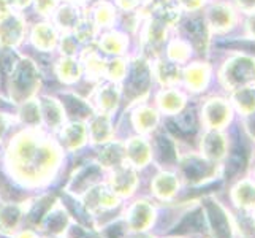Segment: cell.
Returning a JSON list of instances; mask_svg holds the SVG:
<instances>
[{"mask_svg": "<svg viewBox=\"0 0 255 238\" xmlns=\"http://www.w3.org/2000/svg\"><path fill=\"white\" fill-rule=\"evenodd\" d=\"M206 24L209 29L217 33H224L230 30L236 22V10L230 3L217 2L208 8L206 13Z\"/></svg>", "mask_w": 255, "mask_h": 238, "instance_id": "obj_2", "label": "cell"}, {"mask_svg": "<svg viewBox=\"0 0 255 238\" xmlns=\"http://www.w3.org/2000/svg\"><path fill=\"white\" fill-rule=\"evenodd\" d=\"M139 2H141V0H118V3L122 10H133Z\"/></svg>", "mask_w": 255, "mask_h": 238, "instance_id": "obj_27", "label": "cell"}, {"mask_svg": "<svg viewBox=\"0 0 255 238\" xmlns=\"http://www.w3.org/2000/svg\"><path fill=\"white\" fill-rule=\"evenodd\" d=\"M233 99L236 100V105L244 111L255 110V89L254 86H244L240 89L233 91Z\"/></svg>", "mask_w": 255, "mask_h": 238, "instance_id": "obj_13", "label": "cell"}, {"mask_svg": "<svg viewBox=\"0 0 255 238\" xmlns=\"http://www.w3.org/2000/svg\"><path fill=\"white\" fill-rule=\"evenodd\" d=\"M157 121V114L151 108H141L136 113V124L141 129H149Z\"/></svg>", "mask_w": 255, "mask_h": 238, "instance_id": "obj_20", "label": "cell"}, {"mask_svg": "<svg viewBox=\"0 0 255 238\" xmlns=\"http://www.w3.org/2000/svg\"><path fill=\"white\" fill-rule=\"evenodd\" d=\"M230 113L227 100L213 99L205 105V116L211 121V124H222L227 121V114Z\"/></svg>", "mask_w": 255, "mask_h": 238, "instance_id": "obj_7", "label": "cell"}, {"mask_svg": "<svg viewBox=\"0 0 255 238\" xmlns=\"http://www.w3.org/2000/svg\"><path fill=\"white\" fill-rule=\"evenodd\" d=\"M95 35V24L89 19H80L75 25V37L80 41H87Z\"/></svg>", "mask_w": 255, "mask_h": 238, "instance_id": "obj_19", "label": "cell"}, {"mask_svg": "<svg viewBox=\"0 0 255 238\" xmlns=\"http://www.w3.org/2000/svg\"><path fill=\"white\" fill-rule=\"evenodd\" d=\"M181 8L187 11H197L205 5V0H178Z\"/></svg>", "mask_w": 255, "mask_h": 238, "instance_id": "obj_24", "label": "cell"}, {"mask_svg": "<svg viewBox=\"0 0 255 238\" xmlns=\"http://www.w3.org/2000/svg\"><path fill=\"white\" fill-rule=\"evenodd\" d=\"M190 52H192L190 43L176 38L168 45V51H166V54H168V59L171 60V62L184 64V62H187V60H189Z\"/></svg>", "mask_w": 255, "mask_h": 238, "instance_id": "obj_11", "label": "cell"}, {"mask_svg": "<svg viewBox=\"0 0 255 238\" xmlns=\"http://www.w3.org/2000/svg\"><path fill=\"white\" fill-rule=\"evenodd\" d=\"M80 21V16H78L76 8L65 5L62 6L56 14V22L59 24V27H62L64 30L75 29V25Z\"/></svg>", "mask_w": 255, "mask_h": 238, "instance_id": "obj_14", "label": "cell"}, {"mask_svg": "<svg viewBox=\"0 0 255 238\" xmlns=\"http://www.w3.org/2000/svg\"><path fill=\"white\" fill-rule=\"evenodd\" d=\"M244 162H246V153L243 149H236V151H233V154L230 157V164H228V175H233L240 169H243Z\"/></svg>", "mask_w": 255, "mask_h": 238, "instance_id": "obj_21", "label": "cell"}, {"mask_svg": "<svg viewBox=\"0 0 255 238\" xmlns=\"http://www.w3.org/2000/svg\"><path fill=\"white\" fill-rule=\"evenodd\" d=\"M119 87L114 84V83H110L107 86L100 87V92H99V100H100V105L103 108H113L116 107V103L119 100Z\"/></svg>", "mask_w": 255, "mask_h": 238, "instance_id": "obj_16", "label": "cell"}, {"mask_svg": "<svg viewBox=\"0 0 255 238\" xmlns=\"http://www.w3.org/2000/svg\"><path fill=\"white\" fill-rule=\"evenodd\" d=\"M11 5L8 3V0H0V19H3L5 16L10 14Z\"/></svg>", "mask_w": 255, "mask_h": 238, "instance_id": "obj_28", "label": "cell"}, {"mask_svg": "<svg viewBox=\"0 0 255 238\" xmlns=\"http://www.w3.org/2000/svg\"><path fill=\"white\" fill-rule=\"evenodd\" d=\"M75 49H76V38H73V37L62 38V52H65V56L72 57Z\"/></svg>", "mask_w": 255, "mask_h": 238, "instance_id": "obj_26", "label": "cell"}, {"mask_svg": "<svg viewBox=\"0 0 255 238\" xmlns=\"http://www.w3.org/2000/svg\"><path fill=\"white\" fill-rule=\"evenodd\" d=\"M152 72L155 78L159 79V83L166 87L179 84L182 79V68L179 67V64L171 62V60H157Z\"/></svg>", "mask_w": 255, "mask_h": 238, "instance_id": "obj_5", "label": "cell"}, {"mask_svg": "<svg viewBox=\"0 0 255 238\" xmlns=\"http://www.w3.org/2000/svg\"><path fill=\"white\" fill-rule=\"evenodd\" d=\"M244 27H246V38L255 40V11L249 13Z\"/></svg>", "mask_w": 255, "mask_h": 238, "instance_id": "obj_25", "label": "cell"}, {"mask_svg": "<svg viewBox=\"0 0 255 238\" xmlns=\"http://www.w3.org/2000/svg\"><path fill=\"white\" fill-rule=\"evenodd\" d=\"M84 62H86V68H87V75H91L94 78H99L105 73L107 70V62L102 60V57L97 54L95 51H91L84 54Z\"/></svg>", "mask_w": 255, "mask_h": 238, "instance_id": "obj_15", "label": "cell"}, {"mask_svg": "<svg viewBox=\"0 0 255 238\" xmlns=\"http://www.w3.org/2000/svg\"><path fill=\"white\" fill-rule=\"evenodd\" d=\"M159 105L163 111L176 113L182 108L184 105V95L176 91L174 87H166L159 94Z\"/></svg>", "mask_w": 255, "mask_h": 238, "instance_id": "obj_8", "label": "cell"}, {"mask_svg": "<svg viewBox=\"0 0 255 238\" xmlns=\"http://www.w3.org/2000/svg\"><path fill=\"white\" fill-rule=\"evenodd\" d=\"M116 17V10L108 2H100L94 10V24L100 27H110Z\"/></svg>", "mask_w": 255, "mask_h": 238, "instance_id": "obj_12", "label": "cell"}, {"mask_svg": "<svg viewBox=\"0 0 255 238\" xmlns=\"http://www.w3.org/2000/svg\"><path fill=\"white\" fill-rule=\"evenodd\" d=\"M211 79V68L205 62L190 64L182 70V81L189 91L200 92L208 86Z\"/></svg>", "mask_w": 255, "mask_h": 238, "instance_id": "obj_3", "label": "cell"}, {"mask_svg": "<svg viewBox=\"0 0 255 238\" xmlns=\"http://www.w3.org/2000/svg\"><path fill=\"white\" fill-rule=\"evenodd\" d=\"M126 72H127V65L122 59L111 60V62L107 64V70H105V73L108 75V78L113 83L121 81V79L126 76Z\"/></svg>", "mask_w": 255, "mask_h": 238, "instance_id": "obj_18", "label": "cell"}, {"mask_svg": "<svg viewBox=\"0 0 255 238\" xmlns=\"http://www.w3.org/2000/svg\"><path fill=\"white\" fill-rule=\"evenodd\" d=\"M100 48L108 54H122L127 48V40L122 33L110 32L100 40Z\"/></svg>", "mask_w": 255, "mask_h": 238, "instance_id": "obj_10", "label": "cell"}, {"mask_svg": "<svg viewBox=\"0 0 255 238\" xmlns=\"http://www.w3.org/2000/svg\"><path fill=\"white\" fill-rule=\"evenodd\" d=\"M24 37V22L19 16L8 14L0 19V43L5 46H16Z\"/></svg>", "mask_w": 255, "mask_h": 238, "instance_id": "obj_4", "label": "cell"}, {"mask_svg": "<svg viewBox=\"0 0 255 238\" xmlns=\"http://www.w3.org/2000/svg\"><path fill=\"white\" fill-rule=\"evenodd\" d=\"M208 210H209V215H211V219H213L214 227H217V237L219 238H230V229H228V224L225 223L222 211L217 207H214L211 202L208 205Z\"/></svg>", "mask_w": 255, "mask_h": 238, "instance_id": "obj_17", "label": "cell"}, {"mask_svg": "<svg viewBox=\"0 0 255 238\" xmlns=\"http://www.w3.org/2000/svg\"><path fill=\"white\" fill-rule=\"evenodd\" d=\"M233 3L236 5L240 11L249 14L252 11H255V0H233Z\"/></svg>", "mask_w": 255, "mask_h": 238, "instance_id": "obj_23", "label": "cell"}, {"mask_svg": "<svg viewBox=\"0 0 255 238\" xmlns=\"http://www.w3.org/2000/svg\"><path fill=\"white\" fill-rule=\"evenodd\" d=\"M33 45L41 51H51L57 43V32L51 24H37L32 30Z\"/></svg>", "mask_w": 255, "mask_h": 238, "instance_id": "obj_6", "label": "cell"}, {"mask_svg": "<svg viewBox=\"0 0 255 238\" xmlns=\"http://www.w3.org/2000/svg\"><path fill=\"white\" fill-rule=\"evenodd\" d=\"M8 3L16 6V8H24V6H27L30 3V0H8Z\"/></svg>", "mask_w": 255, "mask_h": 238, "instance_id": "obj_29", "label": "cell"}, {"mask_svg": "<svg viewBox=\"0 0 255 238\" xmlns=\"http://www.w3.org/2000/svg\"><path fill=\"white\" fill-rule=\"evenodd\" d=\"M57 75L65 83H75L81 76V65L76 59L65 56L57 65Z\"/></svg>", "mask_w": 255, "mask_h": 238, "instance_id": "obj_9", "label": "cell"}, {"mask_svg": "<svg viewBox=\"0 0 255 238\" xmlns=\"http://www.w3.org/2000/svg\"><path fill=\"white\" fill-rule=\"evenodd\" d=\"M252 86H254V89H255V79H254V83H252Z\"/></svg>", "mask_w": 255, "mask_h": 238, "instance_id": "obj_30", "label": "cell"}, {"mask_svg": "<svg viewBox=\"0 0 255 238\" xmlns=\"http://www.w3.org/2000/svg\"><path fill=\"white\" fill-rule=\"evenodd\" d=\"M255 79V57L246 54H236L225 64L221 81L230 91H236L240 87L254 83Z\"/></svg>", "mask_w": 255, "mask_h": 238, "instance_id": "obj_1", "label": "cell"}, {"mask_svg": "<svg viewBox=\"0 0 255 238\" xmlns=\"http://www.w3.org/2000/svg\"><path fill=\"white\" fill-rule=\"evenodd\" d=\"M57 3V0H35V8L40 14H49Z\"/></svg>", "mask_w": 255, "mask_h": 238, "instance_id": "obj_22", "label": "cell"}]
</instances>
